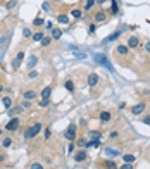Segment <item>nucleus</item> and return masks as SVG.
I'll list each match as a JSON object with an SVG mask.
<instances>
[{
	"label": "nucleus",
	"instance_id": "f257e3e1",
	"mask_svg": "<svg viewBox=\"0 0 150 169\" xmlns=\"http://www.w3.org/2000/svg\"><path fill=\"white\" fill-rule=\"evenodd\" d=\"M41 128H43L41 123H35V124H31V126L24 131V140H31V138H35V136L41 131Z\"/></svg>",
	"mask_w": 150,
	"mask_h": 169
},
{
	"label": "nucleus",
	"instance_id": "f03ea898",
	"mask_svg": "<svg viewBox=\"0 0 150 169\" xmlns=\"http://www.w3.org/2000/svg\"><path fill=\"white\" fill-rule=\"evenodd\" d=\"M93 60H95V64H100V66H105L111 73H114V67H112V64L109 62V59H107V55H104V54H95L93 55Z\"/></svg>",
	"mask_w": 150,
	"mask_h": 169
},
{
	"label": "nucleus",
	"instance_id": "7ed1b4c3",
	"mask_svg": "<svg viewBox=\"0 0 150 169\" xmlns=\"http://www.w3.org/2000/svg\"><path fill=\"white\" fill-rule=\"evenodd\" d=\"M64 136H66V140H69V142H73V140L76 138V124H69V128L66 130V133H64Z\"/></svg>",
	"mask_w": 150,
	"mask_h": 169
},
{
	"label": "nucleus",
	"instance_id": "20e7f679",
	"mask_svg": "<svg viewBox=\"0 0 150 169\" xmlns=\"http://www.w3.org/2000/svg\"><path fill=\"white\" fill-rule=\"evenodd\" d=\"M17 128H19V119L17 117H10V121L5 124L7 131H17Z\"/></svg>",
	"mask_w": 150,
	"mask_h": 169
},
{
	"label": "nucleus",
	"instance_id": "39448f33",
	"mask_svg": "<svg viewBox=\"0 0 150 169\" xmlns=\"http://www.w3.org/2000/svg\"><path fill=\"white\" fill-rule=\"evenodd\" d=\"M24 57H26V55H24V52H19V54L14 57L12 64H10V66H12V69H19V66H21V62L24 60Z\"/></svg>",
	"mask_w": 150,
	"mask_h": 169
},
{
	"label": "nucleus",
	"instance_id": "423d86ee",
	"mask_svg": "<svg viewBox=\"0 0 150 169\" xmlns=\"http://www.w3.org/2000/svg\"><path fill=\"white\" fill-rule=\"evenodd\" d=\"M145 109H147V104H145V102H140V104H136V105L131 109V114H135V116H140V114H142Z\"/></svg>",
	"mask_w": 150,
	"mask_h": 169
},
{
	"label": "nucleus",
	"instance_id": "0eeeda50",
	"mask_svg": "<svg viewBox=\"0 0 150 169\" xmlns=\"http://www.w3.org/2000/svg\"><path fill=\"white\" fill-rule=\"evenodd\" d=\"M104 154H105L107 157H111V159H114V157H117V155H123L117 149H109V147H107V149H104Z\"/></svg>",
	"mask_w": 150,
	"mask_h": 169
},
{
	"label": "nucleus",
	"instance_id": "6e6552de",
	"mask_svg": "<svg viewBox=\"0 0 150 169\" xmlns=\"http://www.w3.org/2000/svg\"><path fill=\"white\" fill-rule=\"evenodd\" d=\"M86 81H88V86H92V88H93V86L98 83V74H97V73H90Z\"/></svg>",
	"mask_w": 150,
	"mask_h": 169
},
{
	"label": "nucleus",
	"instance_id": "1a4fd4ad",
	"mask_svg": "<svg viewBox=\"0 0 150 169\" xmlns=\"http://www.w3.org/2000/svg\"><path fill=\"white\" fill-rule=\"evenodd\" d=\"M123 31H124V29H117V31H114L112 35H109V36H107V38L104 40V43H111V41H114V40H117V38H119V35H121Z\"/></svg>",
	"mask_w": 150,
	"mask_h": 169
},
{
	"label": "nucleus",
	"instance_id": "9d476101",
	"mask_svg": "<svg viewBox=\"0 0 150 169\" xmlns=\"http://www.w3.org/2000/svg\"><path fill=\"white\" fill-rule=\"evenodd\" d=\"M86 157H88L86 150H85V149H81V150L74 155V161H76V162H83V161H86Z\"/></svg>",
	"mask_w": 150,
	"mask_h": 169
},
{
	"label": "nucleus",
	"instance_id": "9b49d317",
	"mask_svg": "<svg viewBox=\"0 0 150 169\" xmlns=\"http://www.w3.org/2000/svg\"><path fill=\"white\" fill-rule=\"evenodd\" d=\"M138 47H140L138 36H131V38L128 40V48H138Z\"/></svg>",
	"mask_w": 150,
	"mask_h": 169
},
{
	"label": "nucleus",
	"instance_id": "f8f14e48",
	"mask_svg": "<svg viewBox=\"0 0 150 169\" xmlns=\"http://www.w3.org/2000/svg\"><path fill=\"white\" fill-rule=\"evenodd\" d=\"M22 109H24V107H22V105H17V107H10V109H9V112H7V114H9V116H10V117H16V116H17V114H21V112H22Z\"/></svg>",
	"mask_w": 150,
	"mask_h": 169
},
{
	"label": "nucleus",
	"instance_id": "ddd939ff",
	"mask_svg": "<svg viewBox=\"0 0 150 169\" xmlns=\"http://www.w3.org/2000/svg\"><path fill=\"white\" fill-rule=\"evenodd\" d=\"M36 62H38V57H36V55H29V59H28V62H26V67L31 71V69L36 66Z\"/></svg>",
	"mask_w": 150,
	"mask_h": 169
},
{
	"label": "nucleus",
	"instance_id": "4468645a",
	"mask_svg": "<svg viewBox=\"0 0 150 169\" xmlns=\"http://www.w3.org/2000/svg\"><path fill=\"white\" fill-rule=\"evenodd\" d=\"M50 36H52V40H60L62 38V31L59 28H54V29H50Z\"/></svg>",
	"mask_w": 150,
	"mask_h": 169
},
{
	"label": "nucleus",
	"instance_id": "2eb2a0df",
	"mask_svg": "<svg viewBox=\"0 0 150 169\" xmlns=\"http://www.w3.org/2000/svg\"><path fill=\"white\" fill-rule=\"evenodd\" d=\"M98 117H100V121H102V123H109L112 116H111V112H109V111H102V112L98 114Z\"/></svg>",
	"mask_w": 150,
	"mask_h": 169
},
{
	"label": "nucleus",
	"instance_id": "dca6fc26",
	"mask_svg": "<svg viewBox=\"0 0 150 169\" xmlns=\"http://www.w3.org/2000/svg\"><path fill=\"white\" fill-rule=\"evenodd\" d=\"M116 52H117L119 55H128V52H130V48H128V45H117V48H116Z\"/></svg>",
	"mask_w": 150,
	"mask_h": 169
},
{
	"label": "nucleus",
	"instance_id": "f3484780",
	"mask_svg": "<svg viewBox=\"0 0 150 169\" xmlns=\"http://www.w3.org/2000/svg\"><path fill=\"white\" fill-rule=\"evenodd\" d=\"M36 95H38V93H36L35 90H28V92H24V100H29V102H31L33 98H36Z\"/></svg>",
	"mask_w": 150,
	"mask_h": 169
},
{
	"label": "nucleus",
	"instance_id": "a211bd4d",
	"mask_svg": "<svg viewBox=\"0 0 150 169\" xmlns=\"http://www.w3.org/2000/svg\"><path fill=\"white\" fill-rule=\"evenodd\" d=\"M43 38H45V35H43V31H36V33H35V35L31 36V40H33L35 43H38V41H41Z\"/></svg>",
	"mask_w": 150,
	"mask_h": 169
},
{
	"label": "nucleus",
	"instance_id": "6ab92c4d",
	"mask_svg": "<svg viewBox=\"0 0 150 169\" xmlns=\"http://www.w3.org/2000/svg\"><path fill=\"white\" fill-rule=\"evenodd\" d=\"M123 161H124V162L133 164V162L136 161V155H133V154H123Z\"/></svg>",
	"mask_w": 150,
	"mask_h": 169
},
{
	"label": "nucleus",
	"instance_id": "aec40b11",
	"mask_svg": "<svg viewBox=\"0 0 150 169\" xmlns=\"http://www.w3.org/2000/svg\"><path fill=\"white\" fill-rule=\"evenodd\" d=\"M57 21H59L60 24H69V16H67V14H59V16H57Z\"/></svg>",
	"mask_w": 150,
	"mask_h": 169
},
{
	"label": "nucleus",
	"instance_id": "412c9836",
	"mask_svg": "<svg viewBox=\"0 0 150 169\" xmlns=\"http://www.w3.org/2000/svg\"><path fill=\"white\" fill-rule=\"evenodd\" d=\"M50 95H52V86H45L41 90V98H50Z\"/></svg>",
	"mask_w": 150,
	"mask_h": 169
},
{
	"label": "nucleus",
	"instance_id": "4be33fe9",
	"mask_svg": "<svg viewBox=\"0 0 150 169\" xmlns=\"http://www.w3.org/2000/svg\"><path fill=\"white\" fill-rule=\"evenodd\" d=\"M105 19H107V14H105V12H97V14H95V21H97V22H102V21H105Z\"/></svg>",
	"mask_w": 150,
	"mask_h": 169
},
{
	"label": "nucleus",
	"instance_id": "5701e85b",
	"mask_svg": "<svg viewBox=\"0 0 150 169\" xmlns=\"http://www.w3.org/2000/svg\"><path fill=\"white\" fill-rule=\"evenodd\" d=\"M64 86H66V90H67V92H71V93L74 92V81H73V79H67V81L64 83Z\"/></svg>",
	"mask_w": 150,
	"mask_h": 169
},
{
	"label": "nucleus",
	"instance_id": "b1692460",
	"mask_svg": "<svg viewBox=\"0 0 150 169\" xmlns=\"http://www.w3.org/2000/svg\"><path fill=\"white\" fill-rule=\"evenodd\" d=\"M88 136H90L92 140H100V136H102V133H100V131H95V130H92V131L88 133Z\"/></svg>",
	"mask_w": 150,
	"mask_h": 169
},
{
	"label": "nucleus",
	"instance_id": "393cba45",
	"mask_svg": "<svg viewBox=\"0 0 150 169\" xmlns=\"http://www.w3.org/2000/svg\"><path fill=\"white\" fill-rule=\"evenodd\" d=\"M104 168H105V169H117V166H116V162H114L112 159H111V161L107 159V161L104 162Z\"/></svg>",
	"mask_w": 150,
	"mask_h": 169
},
{
	"label": "nucleus",
	"instance_id": "a878e982",
	"mask_svg": "<svg viewBox=\"0 0 150 169\" xmlns=\"http://www.w3.org/2000/svg\"><path fill=\"white\" fill-rule=\"evenodd\" d=\"M2 104H3L7 109H10V107H12V98H10V97H3V98H2Z\"/></svg>",
	"mask_w": 150,
	"mask_h": 169
},
{
	"label": "nucleus",
	"instance_id": "bb28decb",
	"mask_svg": "<svg viewBox=\"0 0 150 169\" xmlns=\"http://www.w3.org/2000/svg\"><path fill=\"white\" fill-rule=\"evenodd\" d=\"M100 140H90L88 143H86V147H93V149H97V147H100Z\"/></svg>",
	"mask_w": 150,
	"mask_h": 169
},
{
	"label": "nucleus",
	"instance_id": "cd10ccee",
	"mask_svg": "<svg viewBox=\"0 0 150 169\" xmlns=\"http://www.w3.org/2000/svg\"><path fill=\"white\" fill-rule=\"evenodd\" d=\"M10 145H12V140H10V138H9V136H7V138H3V140H2V147H3V149H9V147H10Z\"/></svg>",
	"mask_w": 150,
	"mask_h": 169
},
{
	"label": "nucleus",
	"instance_id": "c85d7f7f",
	"mask_svg": "<svg viewBox=\"0 0 150 169\" xmlns=\"http://www.w3.org/2000/svg\"><path fill=\"white\" fill-rule=\"evenodd\" d=\"M71 16H73L74 19H79V17H83V14H81V10H79V9H74V10L71 12Z\"/></svg>",
	"mask_w": 150,
	"mask_h": 169
},
{
	"label": "nucleus",
	"instance_id": "c756f323",
	"mask_svg": "<svg viewBox=\"0 0 150 169\" xmlns=\"http://www.w3.org/2000/svg\"><path fill=\"white\" fill-rule=\"evenodd\" d=\"M22 36H24V38H31V36H33V31H31L29 28H24V29H22Z\"/></svg>",
	"mask_w": 150,
	"mask_h": 169
},
{
	"label": "nucleus",
	"instance_id": "7c9ffc66",
	"mask_svg": "<svg viewBox=\"0 0 150 169\" xmlns=\"http://www.w3.org/2000/svg\"><path fill=\"white\" fill-rule=\"evenodd\" d=\"M50 41H52V36H45L40 43H41V47H48V45H50Z\"/></svg>",
	"mask_w": 150,
	"mask_h": 169
},
{
	"label": "nucleus",
	"instance_id": "2f4dec72",
	"mask_svg": "<svg viewBox=\"0 0 150 169\" xmlns=\"http://www.w3.org/2000/svg\"><path fill=\"white\" fill-rule=\"evenodd\" d=\"M43 22H45V21H43L41 17H35V19H33V24H35V26H41Z\"/></svg>",
	"mask_w": 150,
	"mask_h": 169
},
{
	"label": "nucleus",
	"instance_id": "473e14b6",
	"mask_svg": "<svg viewBox=\"0 0 150 169\" xmlns=\"http://www.w3.org/2000/svg\"><path fill=\"white\" fill-rule=\"evenodd\" d=\"M95 31H97V24L93 22V24H90V26H88V35H93Z\"/></svg>",
	"mask_w": 150,
	"mask_h": 169
},
{
	"label": "nucleus",
	"instance_id": "72a5a7b5",
	"mask_svg": "<svg viewBox=\"0 0 150 169\" xmlns=\"http://www.w3.org/2000/svg\"><path fill=\"white\" fill-rule=\"evenodd\" d=\"M93 5H95V0H86V3H85V9H86V10H90Z\"/></svg>",
	"mask_w": 150,
	"mask_h": 169
},
{
	"label": "nucleus",
	"instance_id": "f704fd0d",
	"mask_svg": "<svg viewBox=\"0 0 150 169\" xmlns=\"http://www.w3.org/2000/svg\"><path fill=\"white\" fill-rule=\"evenodd\" d=\"M48 104H50V98H41L40 100V107H47Z\"/></svg>",
	"mask_w": 150,
	"mask_h": 169
},
{
	"label": "nucleus",
	"instance_id": "c9c22d12",
	"mask_svg": "<svg viewBox=\"0 0 150 169\" xmlns=\"http://www.w3.org/2000/svg\"><path fill=\"white\" fill-rule=\"evenodd\" d=\"M29 169H45V168H43V166H41L40 162H33V164L29 166Z\"/></svg>",
	"mask_w": 150,
	"mask_h": 169
},
{
	"label": "nucleus",
	"instance_id": "e433bc0d",
	"mask_svg": "<svg viewBox=\"0 0 150 169\" xmlns=\"http://www.w3.org/2000/svg\"><path fill=\"white\" fill-rule=\"evenodd\" d=\"M111 12H112V14H117V2H116V0H112V9H111Z\"/></svg>",
	"mask_w": 150,
	"mask_h": 169
},
{
	"label": "nucleus",
	"instance_id": "4c0bfd02",
	"mask_svg": "<svg viewBox=\"0 0 150 169\" xmlns=\"http://www.w3.org/2000/svg\"><path fill=\"white\" fill-rule=\"evenodd\" d=\"M74 57H76V59H85V57H86V54H85V52H76V54H74Z\"/></svg>",
	"mask_w": 150,
	"mask_h": 169
},
{
	"label": "nucleus",
	"instance_id": "58836bf2",
	"mask_svg": "<svg viewBox=\"0 0 150 169\" xmlns=\"http://www.w3.org/2000/svg\"><path fill=\"white\" fill-rule=\"evenodd\" d=\"M29 78H31V79H35V78H38V71H35V69H31V71H29Z\"/></svg>",
	"mask_w": 150,
	"mask_h": 169
},
{
	"label": "nucleus",
	"instance_id": "ea45409f",
	"mask_svg": "<svg viewBox=\"0 0 150 169\" xmlns=\"http://www.w3.org/2000/svg\"><path fill=\"white\" fill-rule=\"evenodd\" d=\"M76 143H78V147H79V149H85V147H86V143H88V142H85V140H78V142H76Z\"/></svg>",
	"mask_w": 150,
	"mask_h": 169
},
{
	"label": "nucleus",
	"instance_id": "a19ab883",
	"mask_svg": "<svg viewBox=\"0 0 150 169\" xmlns=\"http://www.w3.org/2000/svg\"><path fill=\"white\" fill-rule=\"evenodd\" d=\"M119 169H133V164H130V162H124V164H123V166H121Z\"/></svg>",
	"mask_w": 150,
	"mask_h": 169
},
{
	"label": "nucleus",
	"instance_id": "79ce46f5",
	"mask_svg": "<svg viewBox=\"0 0 150 169\" xmlns=\"http://www.w3.org/2000/svg\"><path fill=\"white\" fill-rule=\"evenodd\" d=\"M14 7H16V0H12V2H9V3H7V9H9V10H10V9H14Z\"/></svg>",
	"mask_w": 150,
	"mask_h": 169
},
{
	"label": "nucleus",
	"instance_id": "37998d69",
	"mask_svg": "<svg viewBox=\"0 0 150 169\" xmlns=\"http://www.w3.org/2000/svg\"><path fill=\"white\" fill-rule=\"evenodd\" d=\"M143 123H145V124H149V126H150V114H149V116H145V117H143Z\"/></svg>",
	"mask_w": 150,
	"mask_h": 169
},
{
	"label": "nucleus",
	"instance_id": "c03bdc74",
	"mask_svg": "<svg viewBox=\"0 0 150 169\" xmlns=\"http://www.w3.org/2000/svg\"><path fill=\"white\" fill-rule=\"evenodd\" d=\"M43 10H50V3H48V2L43 3Z\"/></svg>",
	"mask_w": 150,
	"mask_h": 169
},
{
	"label": "nucleus",
	"instance_id": "a18cd8bd",
	"mask_svg": "<svg viewBox=\"0 0 150 169\" xmlns=\"http://www.w3.org/2000/svg\"><path fill=\"white\" fill-rule=\"evenodd\" d=\"M45 138H47V140H48V138H50V130H48V128H47V130H45Z\"/></svg>",
	"mask_w": 150,
	"mask_h": 169
},
{
	"label": "nucleus",
	"instance_id": "49530a36",
	"mask_svg": "<svg viewBox=\"0 0 150 169\" xmlns=\"http://www.w3.org/2000/svg\"><path fill=\"white\" fill-rule=\"evenodd\" d=\"M145 50H147V52L150 54V40L147 41V43H145Z\"/></svg>",
	"mask_w": 150,
	"mask_h": 169
},
{
	"label": "nucleus",
	"instance_id": "de8ad7c7",
	"mask_svg": "<svg viewBox=\"0 0 150 169\" xmlns=\"http://www.w3.org/2000/svg\"><path fill=\"white\" fill-rule=\"evenodd\" d=\"M22 107H29V100H24L22 102Z\"/></svg>",
	"mask_w": 150,
	"mask_h": 169
},
{
	"label": "nucleus",
	"instance_id": "09e8293b",
	"mask_svg": "<svg viewBox=\"0 0 150 169\" xmlns=\"http://www.w3.org/2000/svg\"><path fill=\"white\" fill-rule=\"evenodd\" d=\"M3 159H5V155H3V154H2V155H0V162H2V161H3Z\"/></svg>",
	"mask_w": 150,
	"mask_h": 169
},
{
	"label": "nucleus",
	"instance_id": "8fccbe9b",
	"mask_svg": "<svg viewBox=\"0 0 150 169\" xmlns=\"http://www.w3.org/2000/svg\"><path fill=\"white\" fill-rule=\"evenodd\" d=\"M2 92H3V85H0V93H2Z\"/></svg>",
	"mask_w": 150,
	"mask_h": 169
},
{
	"label": "nucleus",
	"instance_id": "3c124183",
	"mask_svg": "<svg viewBox=\"0 0 150 169\" xmlns=\"http://www.w3.org/2000/svg\"><path fill=\"white\" fill-rule=\"evenodd\" d=\"M0 135H2V130H0Z\"/></svg>",
	"mask_w": 150,
	"mask_h": 169
}]
</instances>
